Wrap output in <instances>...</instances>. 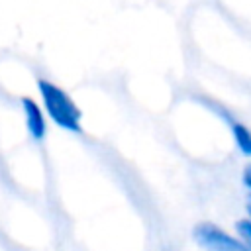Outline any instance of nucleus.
I'll use <instances>...</instances> for the list:
<instances>
[{"mask_svg":"<svg viewBox=\"0 0 251 251\" xmlns=\"http://www.w3.org/2000/svg\"><path fill=\"white\" fill-rule=\"evenodd\" d=\"M37 90H39V96L43 100V106L49 118L59 127L67 131H76V133L82 131V126H80L82 112L61 86H57L55 82L47 78H37Z\"/></svg>","mask_w":251,"mask_h":251,"instance_id":"f257e3e1","label":"nucleus"},{"mask_svg":"<svg viewBox=\"0 0 251 251\" xmlns=\"http://www.w3.org/2000/svg\"><path fill=\"white\" fill-rule=\"evenodd\" d=\"M192 235L196 243L206 251H251L245 241H239L231 235H227L222 227L214 224H198L192 229Z\"/></svg>","mask_w":251,"mask_h":251,"instance_id":"f03ea898","label":"nucleus"},{"mask_svg":"<svg viewBox=\"0 0 251 251\" xmlns=\"http://www.w3.org/2000/svg\"><path fill=\"white\" fill-rule=\"evenodd\" d=\"M22 108H24L25 126H27L29 135L35 141H41L45 137V118H43V112H41L39 104L33 98L25 96V98H22Z\"/></svg>","mask_w":251,"mask_h":251,"instance_id":"7ed1b4c3","label":"nucleus"},{"mask_svg":"<svg viewBox=\"0 0 251 251\" xmlns=\"http://www.w3.org/2000/svg\"><path fill=\"white\" fill-rule=\"evenodd\" d=\"M231 131H233V137H235V143L239 147V151L247 157H251V131L243 126V124H231Z\"/></svg>","mask_w":251,"mask_h":251,"instance_id":"20e7f679","label":"nucleus"},{"mask_svg":"<svg viewBox=\"0 0 251 251\" xmlns=\"http://www.w3.org/2000/svg\"><path fill=\"white\" fill-rule=\"evenodd\" d=\"M235 229H237V235L249 245L251 249V220H239L235 224Z\"/></svg>","mask_w":251,"mask_h":251,"instance_id":"39448f33","label":"nucleus"},{"mask_svg":"<svg viewBox=\"0 0 251 251\" xmlns=\"http://www.w3.org/2000/svg\"><path fill=\"white\" fill-rule=\"evenodd\" d=\"M243 184L251 190V165H247V167L243 169Z\"/></svg>","mask_w":251,"mask_h":251,"instance_id":"423d86ee","label":"nucleus"},{"mask_svg":"<svg viewBox=\"0 0 251 251\" xmlns=\"http://www.w3.org/2000/svg\"><path fill=\"white\" fill-rule=\"evenodd\" d=\"M247 212H249V216H251V198L247 200Z\"/></svg>","mask_w":251,"mask_h":251,"instance_id":"0eeeda50","label":"nucleus"}]
</instances>
